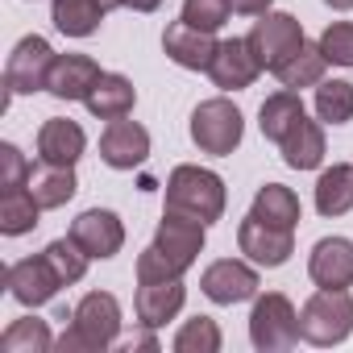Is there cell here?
Listing matches in <instances>:
<instances>
[{"label": "cell", "mask_w": 353, "mask_h": 353, "mask_svg": "<svg viewBox=\"0 0 353 353\" xmlns=\"http://www.w3.org/2000/svg\"><path fill=\"white\" fill-rule=\"evenodd\" d=\"M312 104H316V117L324 125H349L353 121V83L349 79H320Z\"/></svg>", "instance_id": "obj_30"}, {"label": "cell", "mask_w": 353, "mask_h": 353, "mask_svg": "<svg viewBox=\"0 0 353 353\" xmlns=\"http://www.w3.org/2000/svg\"><path fill=\"white\" fill-rule=\"evenodd\" d=\"M192 141L200 154H212V158H225L241 145L245 137V117L241 108L229 100V96H212V100H200L192 108V125H188Z\"/></svg>", "instance_id": "obj_4"}, {"label": "cell", "mask_w": 353, "mask_h": 353, "mask_svg": "<svg viewBox=\"0 0 353 353\" xmlns=\"http://www.w3.org/2000/svg\"><path fill=\"white\" fill-rule=\"evenodd\" d=\"M166 208L170 212H183V216H196L204 225H216L229 208V192H225V179L208 166H196V162H183L166 174Z\"/></svg>", "instance_id": "obj_2"}, {"label": "cell", "mask_w": 353, "mask_h": 353, "mask_svg": "<svg viewBox=\"0 0 353 353\" xmlns=\"http://www.w3.org/2000/svg\"><path fill=\"white\" fill-rule=\"evenodd\" d=\"M307 279L316 287H353V241L349 237H320L307 254Z\"/></svg>", "instance_id": "obj_16"}, {"label": "cell", "mask_w": 353, "mask_h": 353, "mask_svg": "<svg viewBox=\"0 0 353 353\" xmlns=\"http://www.w3.org/2000/svg\"><path fill=\"white\" fill-rule=\"evenodd\" d=\"M133 274H137V283H162V279H183V270L174 266L154 241L137 254V266H133Z\"/></svg>", "instance_id": "obj_35"}, {"label": "cell", "mask_w": 353, "mask_h": 353, "mask_svg": "<svg viewBox=\"0 0 353 353\" xmlns=\"http://www.w3.org/2000/svg\"><path fill=\"white\" fill-rule=\"evenodd\" d=\"M150 158V133L145 125L121 117V121H108L104 133H100V162L112 166V170H133Z\"/></svg>", "instance_id": "obj_15"}, {"label": "cell", "mask_w": 353, "mask_h": 353, "mask_svg": "<svg viewBox=\"0 0 353 353\" xmlns=\"http://www.w3.org/2000/svg\"><path fill=\"white\" fill-rule=\"evenodd\" d=\"M250 212L266 225H279V229H295L303 221V208H299V196L287 188V183H262L254 192V204Z\"/></svg>", "instance_id": "obj_25"}, {"label": "cell", "mask_w": 353, "mask_h": 353, "mask_svg": "<svg viewBox=\"0 0 353 353\" xmlns=\"http://www.w3.org/2000/svg\"><path fill=\"white\" fill-rule=\"evenodd\" d=\"M250 38V46L258 50V59H262V67L266 71H279L303 42H307V34H303V21H295L291 13H262L258 21H254V30L245 34Z\"/></svg>", "instance_id": "obj_7"}, {"label": "cell", "mask_w": 353, "mask_h": 353, "mask_svg": "<svg viewBox=\"0 0 353 353\" xmlns=\"http://www.w3.org/2000/svg\"><path fill=\"white\" fill-rule=\"evenodd\" d=\"M42 254H46V262L54 266V274L63 279V287L79 283V279L88 274V262H92V258H88V254L79 250V241H75L71 233H67V237H54V241H50V245L42 250Z\"/></svg>", "instance_id": "obj_32"}, {"label": "cell", "mask_w": 353, "mask_h": 353, "mask_svg": "<svg viewBox=\"0 0 353 353\" xmlns=\"http://www.w3.org/2000/svg\"><path fill=\"white\" fill-rule=\"evenodd\" d=\"M30 192L34 200L50 212V208H63L75 200L79 192V179H75V166H59V162H38L30 170Z\"/></svg>", "instance_id": "obj_22"}, {"label": "cell", "mask_w": 353, "mask_h": 353, "mask_svg": "<svg viewBox=\"0 0 353 353\" xmlns=\"http://www.w3.org/2000/svg\"><path fill=\"white\" fill-rule=\"evenodd\" d=\"M229 5H233V13H241V17H262V13H270L274 0H229Z\"/></svg>", "instance_id": "obj_37"}, {"label": "cell", "mask_w": 353, "mask_h": 353, "mask_svg": "<svg viewBox=\"0 0 353 353\" xmlns=\"http://www.w3.org/2000/svg\"><path fill=\"white\" fill-rule=\"evenodd\" d=\"M299 336L316 349H332L353 336V295L336 287H316L299 307Z\"/></svg>", "instance_id": "obj_3"}, {"label": "cell", "mask_w": 353, "mask_h": 353, "mask_svg": "<svg viewBox=\"0 0 353 353\" xmlns=\"http://www.w3.org/2000/svg\"><path fill=\"white\" fill-rule=\"evenodd\" d=\"M88 150V133L79 129V121L71 117H50L38 129V162H59V166H75Z\"/></svg>", "instance_id": "obj_19"}, {"label": "cell", "mask_w": 353, "mask_h": 353, "mask_svg": "<svg viewBox=\"0 0 353 353\" xmlns=\"http://www.w3.org/2000/svg\"><path fill=\"white\" fill-rule=\"evenodd\" d=\"M237 245L241 254L258 266V270H279L291 262L295 254V229H279V225H266L258 221L254 212L237 225Z\"/></svg>", "instance_id": "obj_8"}, {"label": "cell", "mask_w": 353, "mask_h": 353, "mask_svg": "<svg viewBox=\"0 0 353 353\" xmlns=\"http://www.w3.org/2000/svg\"><path fill=\"white\" fill-rule=\"evenodd\" d=\"M100 5H104V9L112 13V9H125V0H100Z\"/></svg>", "instance_id": "obj_41"}, {"label": "cell", "mask_w": 353, "mask_h": 353, "mask_svg": "<svg viewBox=\"0 0 353 353\" xmlns=\"http://www.w3.org/2000/svg\"><path fill=\"white\" fill-rule=\"evenodd\" d=\"M188 26H196V30H208V34H216V30H225V21L233 17V5L229 0H183V13H179Z\"/></svg>", "instance_id": "obj_33"}, {"label": "cell", "mask_w": 353, "mask_h": 353, "mask_svg": "<svg viewBox=\"0 0 353 353\" xmlns=\"http://www.w3.org/2000/svg\"><path fill=\"white\" fill-rule=\"evenodd\" d=\"M71 237L79 241V250L92 258V262H108L121 254L125 245V225L112 208H88L71 221Z\"/></svg>", "instance_id": "obj_12"}, {"label": "cell", "mask_w": 353, "mask_h": 353, "mask_svg": "<svg viewBox=\"0 0 353 353\" xmlns=\"http://www.w3.org/2000/svg\"><path fill=\"white\" fill-rule=\"evenodd\" d=\"M100 63L92 59V54H59L54 59V67H50V83H46V92L54 96V100H88L92 96V88L100 83Z\"/></svg>", "instance_id": "obj_18"}, {"label": "cell", "mask_w": 353, "mask_h": 353, "mask_svg": "<svg viewBox=\"0 0 353 353\" xmlns=\"http://www.w3.org/2000/svg\"><path fill=\"white\" fill-rule=\"evenodd\" d=\"M42 212H46V208L34 200L30 183L0 192V233H5V237H26V233H34Z\"/></svg>", "instance_id": "obj_27"}, {"label": "cell", "mask_w": 353, "mask_h": 353, "mask_svg": "<svg viewBox=\"0 0 353 353\" xmlns=\"http://www.w3.org/2000/svg\"><path fill=\"white\" fill-rule=\"evenodd\" d=\"M162 50H166V59L174 67H183V71H208L216 50H221V42H216V34L196 30V26H188L179 17V21H170L162 30Z\"/></svg>", "instance_id": "obj_14"}, {"label": "cell", "mask_w": 353, "mask_h": 353, "mask_svg": "<svg viewBox=\"0 0 353 353\" xmlns=\"http://www.w3.org/2000/svg\"><path fill=\"white\" fill-rule=\"evenodd\" d=\"M316 212L320 216H345L353 212V162H332L316 179Z\"/></svg>", "instance_id": "obj_23"}, {"label": "cell", "mask_w": 353, "mask_h": 353, "mask_svg": "<svg viewBox=\"0 0 353 353\" xmlns=\"http://www.w3.org/2000/svg\"><path fill=\"white\" fill-rule=\"evenodd\" d=\"M30 162H26V154L13 145V141H0V188H21V183H30Z\"/></svg>", "instance_id": "obj_36"}, {"label": "cell", "mask_w": 353, "mask_h": 353, "mask_svg": "<svg viewBox=\"0 0 353 353\" xmlns=\"http://www.w3.org/2000/svg\"><path fill=\"white\" fill-rule=\"evenodd\" d=\"M121 349H125V353H133V349H158V336H154V328H150L145 336H129Z\"/></svg>", "instance_id": "obj_38"}, {"label": "cell", "mask_w": 353, "mask_h": 353, "mask_svg": "<svg viewBox=\"0 0 353 353\" xmlns=\"http://www.w3.org/2000/svg\"><path fill=\"white\" fill-rule=\"evenodd\" d=\"M299 341L303 336H299V312H295V303L283 291L254 295V307H250V345L258 353H287Z\"/></svg>", "instance_id": "obj_5"}, {"label": "cell", "mask_w": 353, "mask_h": 353, "mask_svg": "<svg viewBox=\"0 0 353 353\" xmlns=\"http://www.w3.org/2000/svg\"><path fill=\"white\" fill-rule=\"evenodd\" d=\"M204 241H208V225H204V221L183 216V212H170V208L162 212V221H158V229H154V245H158L174 266H179L183 274L196 266Z\"/></svg>", "instance_id": "obj_10"}, {"label": "cell", "mask_w": 353, "mask_h": 353, "mask_svg": "<svg viewBox=\"0 0 353 353\" xmlns=\"http://www.w3.org/2000/svg\"><path fill=\"white\" fill-rule=\"evenodd\" d=\"M0 349L5 353H46V349H54V332H50L46 320L21 316V320H13L5 332H0Z\"/></svg>", "instance_id": "obj_29"}, {"label": "cell", "mask_w": 353, "mask_h": 353, "mask_svg": "<svg viewBox=\"0 0 353 353\" xmlns=\"http://www.w3.org/2000/svg\"><path fill=\"white\" fill-rule=\"evenodd\" d=\"M307 108H303V100H299V92H291V88H283V92H274V96H266L262 100V108H258V129H262V137L266 141H283L295 125H299V117H303Z\"/></svg>", "instance_id": "obj_24"}, {"label": "cell", "mask_w": 353, "mask_h": 353, "mask_svg": "<svg viewBox=\"0 0 353 353\" xmlns=\"http://www.w3.org/2000/svg\"><path fill=\"white\" fill-rule=\"evenodd\" d=\"M108 9L100 0H50V21L67 38H92L104 26Z\"/></svg>", "instance_id": "obj_26"}, {"label": "cell", "mask_w": 353, "mask_h": 353, "mask_svg": "<svg viewBox=\"0 0 353 353\" xmlns=\"http://www.w3.org/2000/svg\"><path fill=\"white\" fill-rule=\"evenodd\" d=\"M279 154L291 170H316L324 162V121H312L307 112L299 117V125L279 141Z\"/></svg>", "instance_id": "obj_21"}, {"label": "cell", "mask_w": 353, "mask_h": 353, "mask_svg": "<svg viewBox=\"0 0 353 353\" xmlns=\"http://www.w3.org/2000/svg\"><path fill=\"white\" fill-rule=\"evenodd\" d=\"M121 303L112 291H88L71 307V328L54 336V349L63 353H104L121 336Z\"/></svg>", "instance_id": "obj_1"}, {"label": "cell", "mask_w": 353, "mask_h": 353, "mask_svg": "<svg viewBox=\"0 0 353 353\" xmlns=\"http://www.w3.org/2000/svg\"><path fill=\"white\" fill-rule=\"evenodd\" d=\"M316 46L332 67H353V21H332L316 38Z\"/></svg>", "instance_id": "obj_34"}, {"label": "cell", "mask_w": 353, "mask_h": 353, "mask_svg": "<svg viewBox=\"0 0 353 353\" xmlns=\"http://www.w3.org/2000/svg\"><path fill=\"white\" fill-rule=\"evenodd\" d=\"M262 71L266 67H262L258 50L250 46V38H225L221 50H216V59H212V67H208V79L221 92H245Z\"/></svg>", "instance_id": "obj_13"}, {"label": "cell", "mask_w": 353, "mask_h": 353, "mask_svg": "<svg viewBox=\"0 0 353 353\" xmlns=\"http://www.w3.org/2000/svg\"><path fill=\"white\" fill-rule=\"evenodd\" d=\"M324 5L336 9V13H349V9H353V0H324Z\"/></svg>", "instance_id": "obj_40"}, {"label": "cell", "mask_w": 353, "mask_h": 353, "mask_svg": "<svg viewBox=\"0 0 353 353\" xmlns=\"http://www.w3.org/2000/svg\"><path fill=\"white\" fill-rule=\"evenodd\" d=\"M83 104H88V112H92L96 121H121V117L133 112V104H137V88H133L129 75H121V71H104L100 83L92 88V96H88Z\"/></svg>", "instance_id": "obj_20"}, {"label": "cell", "mask_w": 353, "mask_h": 353, "mask_svg": "<svg viewBox=\"0 0 353 353\" xmlns=\"http://www.w3.org/2000/svg\"><path fill=\"white\" fill-rule=\"evenodd\" d=\"M258 287H262V279H258V266L245 258H216L212 266H204V274H200V291L212 299V303H221V307H233V303H245V299H254L258 295Z\"/></svg>", "instance_id": "obj_9"}, {"label": "cell", "mask_w": 353, "mask_h": 353, "mask_svg": "<svg viewBox=\"0 0 353 353\" xmlns=\"http://www.w3.org/2000/svg\"><path fill=\"white\" fill-rule=\"evenodd\" d=\"M188 303V287L183 279H162V283H137L133 295V312L141 328H162L166 320H174Z\"/></svg>", "instance_id": "obj_17"}, {"label": "cell", "mask_w": 353, "mask_h": 353, "mask_svg": "<svg viewBox=\"0 0 353 353\" xmlns=\"http://www.w3.org/2000/svg\"><path fill=\"white\" fill-rule=\"evenodd\" d=\"M324 67H328V59L320 54V46L316 42H303L274 75H279V83L283 88H291V92H303V88H316L320 79H324Z\"/></svg>", "instance_id": "obj_28"}, {"label": "cell", "mask_w": 353, "mask_h": 353, "mask_svg": "<svg viewBox=\"0 0 353 353\" xmlns=\"http://www.w3.org/2000/svg\"><path fill=\"white\" fill-rule=\"evenodd\" d=\"M54 59H59V54H54V46H50L42 34H26V38L13 46L9 63H5V88H9V92H17V96L46 92Z\"/></svg>", "instance_id": "obj_6"}, {"label": "cell", "mask_w": 353, "mask_h": 353, "mask_svg": "<svg viewBox=\"0 0 353 353\" xmlns=\"http://www.w3.org/2000/svg\"><path fill=\"white\" fill-rule=\"evenodd\" d=\"M125 9H133V13H154V9H162V0H125Z\"/></svg>", "instance_id": "obj_39"}, {"label": "cell", "mask_w": 353, "mask_h": 353, "mask_svg": "<svg viewBox=\"0 0 353 353\" xmlns=\"http://www.w3.org/2000/svg\"><path fill=\"white\" fill-rule=\"evenodd\" d=\"M221 345H225V336H221V324L212 316H192L170 336L174 353H221Z\"/></svg>", "instance_id": "obj_31"}, {"label": "cell", "mask_w": 353, "mask_h": 353, "mask_svg": "<svg viewBox=\"0 0 353 353\" xmlns=\"http://www.w3.org/2000/svg\"><path fill=\"white\" fill-rule=\"evenodd\" d=\"M5 287L21 307H46L63 291V279L54 274L46 254H34V258H21V262H13L5 270Z\"/></svg>", "instance_id": "obj_11"}]
</instances>
